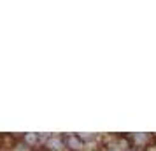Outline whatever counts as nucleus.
<instances>
[{
	"mask_svg": "<svg viewBox=\"0 0 156 151\" xmlns=\"http://www.w3.org/2000/svg\"><path fill=\"white\" fill-rule=\"evenodd\" d=\"M63 142H65V146L69 148L70 151H83L84 149V142H83V139L79 135H67L63 139Z\"/></svg>",
	"mask_w": 156,
	"mask_h": 151,
	"instance_id": "1",
	"label": "nucleus"
},
{
	"mask_svg": "<svg viewBox=\"0 0 156 151\" xmlns=\"http://www.w3.org/2000/svg\"><path fill=\"white\" fill-rule=\"evenodd\" d=\"M63 146H65V142H63V139H60V137H58V139H49V141L46 142V148L49 151H60Z\"/></svg>",
	"mask_w": 156,
	"mask_h": 151,
	"instance_id": "2",
	"label": "nucleus"
},
{
	"mask_svg": "<svg viewBox=\"0 0 156 151\" xmlns=\"http://www.w3.org/2000/svg\"><path fill=\"white\" fill-rule=\"evenodd\" d=\"M23 142L28 144L30 148H32V146L39 144V135H37V134H25V135H23Z\"/></svg>",
	"mask_w": 156,
	"mask_h": 151,
	"instance_id": "3",
	"label": "nucleus"
},
{
	"mask_svg": "<svg viewBox=\"0 0 156 151\" xmlns=\"http://www.w3.org/2000/svg\"><path fill=\"white\" fill-rule=\"evenodd\" d=\"M12 151H32V148L21 141V142H16V146L12 148Z\"/></svg>",
	"mask_w": 156,
	"mask_h": 151,
	"instance_id": "4",
	"label": "nucleus"
},
{
	"mask_svg": "<svg viewBox=\"0 0 156 151\" xmlns=\"http://www.w3.org/2000/svg\"><path fill=\"white\" fill-rule=\"evenodd\" d=\"M147 139H149V135H146V134H142V135L137 134V135H135V141H137V142H146Z\"/></svg>",
	"mask_w": 156,
	"mask_h": 151,
	"instance_id": "5",
	"label": "nucleus"
},
{
	"mask_svg": "<svg viewBox=\"0 0 156 151\" xmlns=\"http://www.w3.org/2000/svg\"><path fill=\"white\" fill-rule=\"evenodd\" d=\"M147 151H156V146H153V148H149Z\"/></svg>",
	"mask_w": 156,
	"mask_h": 151,
	"instance_id": "6",
	"label": "nucleus"
},
{
	"mask_svg": "<svg viewBox=\"0 0 156 151\" xmlns=\"http://www.w3.org/2000/svg\"><path fill=\"white\" fill-rule=\"evenodd\" d=\"M0 149H2V135H0Z\"/></svg>",
	"mask_w": 156,
	"mask_h": 151,
	"instance_id": "7",
	"label": "nucleus"
}]
</instances>
